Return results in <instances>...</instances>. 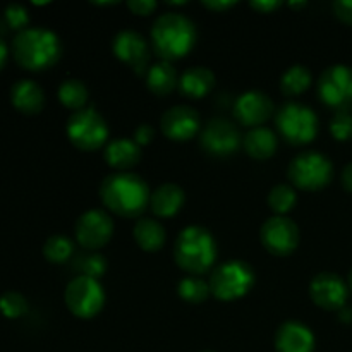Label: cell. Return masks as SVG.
<instances>
[{
    "mask_svg": "<svg viewBox=\"0 0 352 352\" xmlns=\"http://www.w3.org/2000/svg\"><path fill=\"white\" fill-rule=\"evenodd\" d=\"M150 188L138 174L116 172L107 175L100 184V199L112 213L126 219H136L150 206Z\"/></svg>",
    "mask_w": 352,
    "mask_h": 352,
    "instance_id": "6da1fadb",
    "label": "cell"
},
{
    "mask_svg": "<svg viewBox=\"0 0 352 352\" xmlns=\"http://www.w3.org/2000/svg\"><path fill=\"white\" fill-rule=\"evenodd\" d=\"M196 43V28L189 17L179 12H165L151 26V45L162 60L182 58Z\"/></svg>",
    "mask_w": 352,
    "mask_h": 352,
    "instance_id": "7a4b0ae2",
    "label": "cell"
},
{
    "mask_svg": "<svg viewBox=\"0 0 352 352\" xmlns=\"http://www.w3.org/2000/svg\"><path fill=\"white\" fill-rule=\"evenodd\" d=\"M12 54L21 67L28 71H45L57 64L62 45L57 34L47 28H26L14 38Z\"/></svg>",
    "mask_w": 352,
    "mask_h": 352,
    "instance_id": "3957f363",
    "label": "cell"
},
{
    "mask_svg": "<svg viewBox=\"0 0 352 352\" xmlns=\"http://www.w3.org/2000/svg\"><path fill=\"white\" fill-rule=\"evenodd\" d=\"M174 260L177 267L186 274H205L213 267L217 260L215 237L205 227H186L175 239Z\"/></svg>",
    "mask_w": 352,
    "mask_h": 352,
    "instance_id": "277c9868",
    "label": "cell"
},
{
    "mask_svg": "<svg viewBox=\"0 0 352 352\" xmlns=\"http://www.w3.org/2000/svg\"><path fill=\"white\" fill-rule=\"evenodd\" d=\"M208 285L213 298L220 301H236L253 289L254 272L246 261L229 260L212 272Z\"/></svg>",
    "mask_w": 352,
    "mask_h": 352,
    "instance_id": "5b68a950",
    "label": "cell"
},
{
    "mask_svg": "<svg viewBox=\"0 0 352 352\" xmlns=\"http://www.w3.org/2000/svg\"><path fill=\"white\" fill-rule=\"evenodd\" d=\"M69 141L81 151H95L109 143V126L93 107L72 112L65 126Z\"/></svg>",
    "mask_w": 352,
    "mask_h": 352,
    "instance_id": "8992f818",
    "label": "cell"
},
{
    "mask_svg": "<svg viewBox=\"0 0 352 352\" xmlns=\"http://www.w3.org/2000/svg\"><path fill=\"white\" fill-rule=\"evenodd\" d=\"M287 175L301 191H320L332 181L333 165L320 151H305L291 162Z\"/></svg>",
    "mask_w": 352,
    "mask_h": 352,
    "instance_id": "52a82bcc",
    "label": "cell"
},
{
    "mask_svg": "<svg viewBox=\"0 0 352 352\" xmlns=\"http://www.w3.org/2000/svg\"><path fill=\"white\" fill-rule=\"evenodd\" d=\"M275 124L287 143L306 144L311 143L318 134V117L309 109L298 102H289L282 105L275 116Z\"/></svg>",
    "mask_w": 352,
    "mask_h": 352,
    "instance_id": "ba28073f",
    "label": "cell"
},
{
    "mask_svg": "<svg viewBox=\"0 0 352 352\" xmlns=\"http://www.w3.org/2000/svg\"><path fill=\"white\" fill-rule=\"evenodd\" d=\"M64 301L69 311L81 320L95 318L105 305V291L96 278L76 275L67 284Z\"/></svg>",
    "mask_w": 352,
    "mask_h": 352,
    "instance_id": "9c48e42d",
    "label": "cell"
},
{
    "mask_svg": "<svg viewBox=\"0 0 352 352\" xmlns=\"http://www.w3.org/2000/svg\"><path fill=\"white\" fill-rule=\"evenodd\" d=\"M318 96L325 105L337 112L352 105V67L336 64L327 67L318 78Z\"/></svg>",
    "mask_w": 352,
    "mask_h": 352,
    "instance_id": "30bf717a",
    "label": "cell"
},
{
    "mask_svg": "<svg viewBox=\"0 0 352 352\" xmlns=\"http://www.w3.org/2000/svg\"><path fill=\"white\" fill-rule=\"evenodd\" d=\"M199 143L203 150L213 157H229L239 150L243 136L230 120L223 117H215L208 120L199 133Z\"/></svg>",
    "mask_w": 352,
    "mask_h": 352,
    "instance_id": "8fae6325",
    "label": "cell"
},
{
    "mask_svg": "<svg viewBox=\"0 0 352 352\" xmlns=\"http://www.w3.org/2000/svg\"><path fill=\"white\" fill-rule=\"evenodd\" d=\"M260 239L268 253L275 256H287L298 248L299 229L287 217H272L261 226Z\"/></svg>",
    "mask_w": 352,
    "mask_h": 352,
    "instance_id": "7c38bea8",
    "label": "cell"
},
{
    "mask_svg": "<svg viewBox=\"0 0 352 352\" xmlns=\"http://www.w3.org/2000/svg\"><path fill=\"white\" fill-rule=\"evenodd\" d=\"M112 234L113 222L103 210H88L76 222V241L88 251H96L105 246L112 239Z\"/></svg>",
    "mask_w": 352,
    "mask_h": 352,
    "instance_id": "4fadbf2b",
    "label": "cell"
},
{
    "mask_svg": "<svg viewBox=\"0 0 352 352\" xmlns=\"http://www.w3.org/2000/svg\"><path fill=\"white\" fill-rule=\"evenodd\" d=\"M349 287L332 272H322L309 284V298L316 306L329 311H340L346 306Z\"/></svg>",
    "mask_w": 352,
    "mask_h": 352,
    "instance_id": "5bb4252c",
    "label": "cell"
},
{
    "mask_svg": "<svg viewBox=\"0 0 352 352\" xmlns=\"http://www.w3.org/2000/svg\"><path fill=\"white\" fill-rule=\"evenodd\" d=\"M274 110L272 98L260 89H250V91L241 93L234 102L236 120L251 129L261 127V124H265L274 116Z\"/></svg>",
    "mask_w": 352,
    "mask_h": 352,
    "instance_id": "9a60e30c",
    "label": "cell"
},
{
    "mask_svg": "<svg viewBox=\"0 0 352 352\" xmlns=\"http://www.w3.org/2000/svg\"><path fill=\"white\" fill-rule=\"evenodd\" d=\"M112 50L116 57L129 65L138 74H146L150 47L143 34L133 30H122L116 34L112 41Z\"/></svg>",
    "mask_w": 352,
    "mask_h": 352,
    "instance_id": "2e32d148",
    "label": "cell"
},
{
    "mask_svg": "<svg viewBox=\"0 0 352 352\" xmlns=\"http://www.w3.org/2000/svg\"><path fill=\"white\" fill-rule=\"evenodd\" d=\"M162 133L170 141H189L199 133V116L192 107H170L160 119Z\"/></svg>",
    "mask_w": 352,
    "mask_h": 352,
    "instance_id": "e0dca14e",
    "label": "cell"
},
{
    "mask_svg": "<svg viewBox=\"0 0 352 352\" xmlns=\"http://www.w3.org/2000/svg\"><path fill=\"white\" fill-rule=\"evenodd\" d=\"M277 352H313L315 336L311 330L299 322H285L275 333Z\"/></svg>",
    "mask_w": 352,
    "mask_h": 352,
    "instance_id": "ac0fdd59",
    "label": "cell"
},
{
    "mask_svg": "<svg viewBox=\"0 0 352 352\" xmlns=\"http://www.w3.org/2000/svg\"><path fill=\"white\" fill-rule=\"evenodd\" d=\"M103 158L117 172H129L141 160V146L129 138H117L105 144Z\"/></svg>",
    "mask_w": 352,
    "mask_h": 352,
    "instance_id": "d6986e66",
    "label": "cell"
},
{
    "mask_svg": "<svg viewBox=\"0 0 352 352\" xmlns=\"http://www.w3.org/2000/svg\"><path fill=\"white\" fill-rule=\"evenodd\" d=\"M186 201L184 191L181 186L172 184H162L151 192L150 196V208L160 219H170V217L177 215L181 212L182 205Z\"/></svg>",
    "mask_w": 352,
    "mask_h": 352,
    "instance_id": "ffe728a7",
    "label": "cell"
},
{
    "mask_svg": "<svg viewBox=\"0 0 352 352\" xmlns=\"http://www.w3.org/2000/svg\"><path fill=\"white\" fill-rule=\"evenodd\" d=\"M215 86V74L208 67L195 65V67L186 69L179 78V91L186 98L199 100L208 95Z\"/></svg>",
    "mask_w": 352,
    "mask_h": 352,
    "instance_id": "44dd1931",
    "label": "cell"
},
{
    "mask_svg": "<svg viewBox=\"0 0 352 352\" xmlns=\"http://www.w3.org/2000/svg\"><path fill=\"white\" fill-rule=\"evenodd\" d=\"M10 102L19 112L26 116L41 112L45 103L43 89L31 79H21L10 89Z\"/></svg>",
    "mask_w": 352,
    "mask_h": 352,
    "instance_id": "7402d4cb",
    "label": "cell"
},
{
    "mask_svg": "<svg viewBox=\"0 0 352 352\" xmlns=\"http://www.w3.org/2000/svg\"><path fill=\"white\" fill-rule=\"evenodd\" d=\"M146 86L153 95L167 96L179 86L177 71L174 69L172 62L160 60L150 65L146 71Z\"/></svg>",
    "mask_w": 352,
    "mask_h": 352,
    "instance_id": "603a6c76",
    "label": "cell"
},
{
    "mask_svg": "<svg viewBox=\"0 0 352 352\" xmlns=\"http://www.w3.org/2000/svg\"><path fill=\"white\" fill-rule=\"evenodd\" d=\"M243 146L254 160H267L277 151V134L268 127H254L244 136Z\"/></svg>",
    "mask_w": 352,
    "mask_h": 352,
    "instance_id": "cb8c5ba5",
    "label": "cell"
},
{
    "mask_svg": "<svg viewBox=\"0 0 352 352\" xmlns=\"http://www.w3.org/2000/svg\"><path fill=\"white\" fill-rule=\"evenodd\" d=\"M134 241L146 253H155L165 243V227L155 219H140L133 229Z\"/></svg>",
    "mask_w": 352,
    "mask_h": 352,
    "instance_id": "d4e9b609",
    "label": "cell"
},
{
    "mask_svg": "<svg viewBox=\"0 0 352 352\" xmlns=\"http://www.w3.org/2000/svg\"><path fill=\"white\" fill-rule=\"evenodd\" d=\"M58 100H60V103L64 107H67V109L74 110V112H78V110H82L86 109V102H88V88H86L85 82L81 81V79H65V81H62V85L58 86Z\"/></svg>",
    "mask_w": 352,
    "mask_h": 352,
    "instance_id": "484cf974",
    "label": "cell"
},
{
    "mask_svg": "<svg viewBox=\"0 0 352 352\" xmlns=\"http://www.w3.org/2000/svg\"><path fill=\"white\" fill-rule=\"evenodd\" d=\"M311 85V72L306 65L296 64L282 74L280 89L285 96H298Z\"/></svg>",
    "mask_w": 352,
    "mask_h": 352,
    "instance_id": "4316f807",
    "label": "cell"
},
{
    "mask_svg": "<svg viewBox=\"0 0 352 352\" xmlns=\"http://www.w3.org/2000/svg\"><path fill=\"white\" fill-rule=\"evenodd\" d=\"M177 294L181 296V299H184L186 302L199 305V302H205L212 292H210L208 282L203 280L198 275H188V277L179 280Z\"/></svg>",
    "mask_w": 352,
    "mask_h": 352,
    "instance_id": "83f0119b",
    "label": "cell"
},
{
    "mask_svg": "<svg viewBox=\"0 0 352 352\" xmlns=\"http://www.w3.org/2000/svg\"><path fill=\"white\" fill-rule=\"evenodd\" d=\"M72 253H74V243L62 234L50 236L43 246L45 258L55 265H62L71 260Z\"/></svg>",
    "mask_w": 352,
    "mask_h": 352,
    "instance_id": "f1b7e54d",
    "label": "cell"
},
{
    "mask_svg": "<svg viewBox=\"0 0 352 352\" xmlns=\"http://www.w3.org/2000/svg\"><path fill=\"white\" fill-rule=\"evenodd\" d=\"M296 201H298L296 189L289 184H277L268 192V206L278 217H284L285 213L291 212L294 208Z\"/></svg>",
    "mask_w": 352,
    "mask_h": 352,
    "instance_id": "f546056e",
    "label": "cell"
},
{
    "mask_svg": "<svg viewBox=\"0 0 352 352\" xmlns=\"http://www.w3.org/2000/svg\"><path fill=\"white\" fill-rule=\"evenodd\" d=\"M74 272H78V275H82V277L98 280L107 272V260L96 251H88L74 258Z\"/></svg>",
    "mask_w": 352,
    "mask_h": 352,
    "instance_id": "4dcf8cb0",
    "label": "cell"
},
{
    "mask_svg": "<svg viewBox=\"0 0 352 352\" xmlns=\"http://www.w3.org/2000/svg\"><path fill=\"white\" fill-rule=\"evenodd\" d=\"M0 313L6 318L16 320L21 318L28 313V301L19 292H6L0 298Z\"/></svg>",
    "mask_w": 352,
    "mask_h": 352,
    "instance_id": "1f68e13d",
    "label": "cell"
},
{
    "mask_svg": "<svg viewBox=\"0 0 352 352\" xmlns=\"http://www.w3.org/2000/svg\"><path fill=\"white\" fill-rule=\"evenodd\" d=\"M330 133L337 141L352 140V113L349 110H340L330 120Z\"/></svg>",
    "mask_w": 352,
    "mask_h": 352,
    "instance_id": "d6a6232c",
    "label": "cell"
},
{
    "mask_svg": "<svg viewBox=\"0 0 352 352\" xmlns=\"http://www.w3.org/2000/svg\"><path fill=\"white\" fill-rule=\"evenodd\" d=\"M6 21L12 30L21 33V31L26 30L28 23H30V16H28V10L23 6H19V3H10L6 9Z\"/></svg>",
    "mask_w": 352,
    "mask_h": 352,
    "instance_id": "836d02e7",
    "label": "cell"
},
{
    "mask_svg": "<svg viewBox=\"0 0 352 352\" xmlns=\"http://www.w3.org/2000/svg\"><path fill=\"white\" fill-rule=\"evenodd\" d=\"M333 12L342 23L352 26V0H336L333 2Z\"/></svg>",
    "mask_w": 352,
    "mask_h": 352,
    "instance_id": "e575fe53",
    "label": "cell"
},
{
    "mask_svg": "<svg viewBox=\"0 0 352 352\" xmlns=\"http://www.w3.org/2000/svg\"><path fill=\"white\" fill-rule=\"evenodd\" d=\"M127 7L138 16H150L157 9V2L155 0H129Z\"/></svg>",
    "mask_w": 352,
    "mask_h": 352,
    "instance_id": "d590c367",
    "label": "cell"
},
{
    "mask_svg": "<svg viewBox=\"0 0 352 352\" xmlns=\"http://www.w3.org/2000/svg\"><path fill=\"white\" fill-rule=\"evenodd\" d=\"M153 136H155V131H153V127L150 126V124H140V126L134 129L133 140L136 141L140 146H144V144L151 143Z\"/></svg>",
    "mask_w": 352,
    "mask_h": 352,
    "instance_id": "8d00e7d4",
    "label": "cell"
},
{
    "mask_svg": "<svg viewBox=\"0 0 352 352\" xmlns=\"http://www.w3.org/2000/svg\"><path fill=\"white\" fill-rule=\"evenodd\" d=\"M250 6L253 7L256 12L270 14V12H274V10H277L278 7L282 6V2L280 0H253Z\"/></svg>",
    "mask_w": 352,
    "mask_h": 352,
    "instance_id": "74e56055",
    "label": "cell"
},
{
    "mask_svg": "<svg viewBox=\"0 0 352 352\" xmlns=\"http://www.w3.org/2000/svg\"><path fill=\"white\" fill-rule=\"evenodd\" d=\"M203 7H206V9L210 10H215V12H226L227 9H230V7L236 6V2H230V0H203Z\"/></svg>",
    "mask_w": 352,
    "mask_h": 352,
    "instance_id": "f35d334b",
    "label": "cell"
},
{
    "mask_svg": "<svg viewBox=\"0 0 352 352\" xmlns=\"http://www.w3.org/2000/svg\"><path fill=\"white\" fill-rule=\"evenodd\" d=\"M340 181H342L344 189H346L347 192H352V162L344 167L342 175H340Z\"/></svg>",
    "mask_w": 352,
    "mask_h": 352,
    "instance_id": "ab89813d",
    "label": "cell"
},
{
    "mask_svg": "<svg viewBox=\"0 0 352 352\" xmlns=\"http://www.w3.org/2000/svg\"><path fill=\"white\" fill-rule=\"evenodd\" d=\"M6 62H7V47H6V43L0 40V69L6 65Z\"/></svg>",
    "mask_w": 352,
    "mask_h": 352,
    "instance_id": "60d3db41",
    "label": "cell"
},
{
    "mask_svg": "<svg viewBox=\"0 0 352 352\" xmlns=\"http://www.w3.org/2000/svg\"><path fill=\"white\" fill-rule=\"evenodd\" d=\"M339 318L342 320V322H352V311H351V309H347L346 306H344V308L340 309V313H339Z\"/></svg>",
    "mask_w": 352,
    "mask_h": 352,
    "instance_id": "b9f144b4",
    "label": "cell"
},
{
    "mask_svg": "<svg viewBox=\"0 0 352 352\" xmlns=\"http://www.w3.org/2000/svg\"><path fill=\"white\" fill-rule=\"evenodd\" d=\"M306 2H301V3H291V7H305Z\"/></svg>",
    "mask_w": 352,
    "mask_h": 352,
    "instance_id": "7bdbcfd3",
    "label": "cell"
},
{
    "mask_svg": "<svg viewBox=\"0 0 352 352\" xmlns=\"http://www.w3.org/2000/svg\"><path fill=\"white\" fill-rule=\"evenodd\" d=\"M349 289L352 291V270H351V274H349Z\"/></svg>",
    "mask_w": 352,
    "mask_h": 352,
    "instance_id": "ee69618b",
    "label": "cell"
},
{
    "mask_svg": "<svg viewBox=\"0 0 352 352\" xmlns=\"http://www.w3.org/2000/svg\"><path fill=\"white\" fill-rule=\"evenodd\" d=\"M203 352H213V351H203Z\"/></svg>",
    "mask_w": 352,
    "mask_h": 352,
    "instance_id": "f6af8a7d",
    "label": "cell"
}]
</instances>
